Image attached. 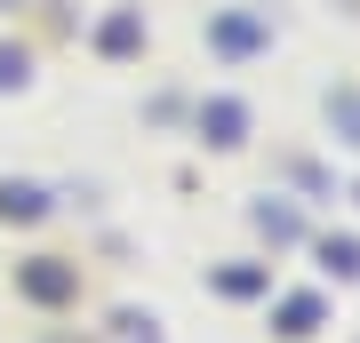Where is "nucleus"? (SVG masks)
<instances>
[{"mask_svg": "<svg viewBox=\"0 0 360 343\" xmlns=\"http://www.w3.org/2000/svg\"><path fill=\"white\" fill-rule=\"evenodd\" d=\"M248 224H257L272 248H296V240H304V216H296V200H281V191H264V200L248 208Z\"/></svg>", "mask_w": 360, "mask_h": 343, "instance_id": "4", "label": "nucleus"}, {"mask_svg": "<svg viewBox=\"0 0 360 343\" xmlns=\"http://www.w3.org/2000/svg\"><path fill=\"white\" fill-rule=\"evenodd\" d=\"M328 120L345 128V144H360V96L352 88H328Z\"/></svg>", "mask_w": 360, "mask_h": 343, "instance_id": "10", "label": "nucleus"}, {"mask_svg": "<svg viewBox=\"0 0 360 343\" xmlns=\"http://www.w3.org/2000/svg\"><path fill=\"white\" fill-rule=\"evenodd\" d=\"M248 128H257V112H248L240 96H208L200 104V144H217V152H240Z\"/></svg>", "mask_w": 360, "mask_h": 343, "instance_id": "2", "label": "nucleus"}, {"mask_svg": "<svg viewBox=\"0 0 360 343\" xmlns=\"http://www.w3.org/2000/svg\"><path fill=\"white\" fill-rule=\"evenodd\" d=\"M0 216H8V224H40V216H49V191H40V184H0Z\"/></svg>", "mask_w": 360, "mask_h": 343, "instance_id": "8", "label": "nucleus"}, {"mask_svg": "<svg viewBox=\"0 0 360 343\" xmlns=\"http://www.w3.org/2000/svg\"><path fill=\"white\" fill-rule=\"evenodd\" d=\"M16 295L40 311H65L80 295V264H65V255H32V264H16Z\"/></svg>", "mask_w": 360, "mask_h": 343, "instance_id": "1", "label": "nucleus"}, {"mask_svg": "<svg viewBox=\"0 0 360 343\" xmlns=\"http://www.w3.org/2000/svg\"><path fill=\"white\" fill-rule=\"evenodd\" d=\"M120 335L129 343H160V319L153 311H120Z\"/></svg>", "mask_w": 360, "mask_h": 343, "instance_id": "12", "label": "nucleus"}, {"mask_svg": "<svg viewBox=\"0 0 360 343\" xmlns=\"http://www.w3.org/2000/svg\"><path fill=\"white\" fill-rule=\"evenodd\" d=\"M208 48L217 56H257V48H272V32L257 25V16H240V8H217L208 16Z\"/></svg>", "mask_w": 360, "mask_h": 343, "instance_id": "3", "label": "nucleus"}, {"mask_svg": "<svg viewBox=\"0 0 360 343\" xmlns=\"http://www.w3.org/2000/svg\"><path fill=\"white\" fill-rule=\"evenodd\" d=\"M208 288L232 295V304H257V295H272V264H217V271H208Z\"/></svg>", "mask_w": 360, "mask_h": 343, "instance_id": "6", "label": "nucleus"}, {"mask_svg": "<svg viewBox=\"0 0 360 343\" xmlns=\"http://www.w3.org/2000/svg\"><path fill=\"white\" fill-rule=\"evenodd\" d=\"M321 319H328V304H321L312 288H304V295H281V304H272V328H281L288 343H304L312 328H321Z\"/></svg>", "mask_w": 360, "mask_h": 343, "instance_id": "7", "label": "nucleus"}, {"mask_svg": "<svg viewBox=\"0 0 360 343\" xmlns=\"http://www.w3.org/2000/svg\"><path fill=\"white\" fill-rule=\"evenodd\" d=\"M312 255H321V271H336V280H360V240H336V231H328Z\"/></svg>", "mask_w": 360, "mask_h": 343, "instance_id": "9", "label": "nucleus"}, {"mask_svg": "<svg viewBox=\"0 0 360 343\" xmlns=\"http://www.w3.org/2000/svg\"><path fill=\"white\" fill-rule=\"evenodd\" d=\"M25 80H32V56H25V48H0V96L25 88Z\"/></svg>", "mask_w": 360, "mask_h": 343, "instance_id": "11", "label": "nucleus"}, {"mask_svg": "<svg viewBox=\"0 0 360 343\" xmlns=\"http://www.w3.org/2000/svg\"><path fill=\"white\" fill-rule=\"evenodd\" d=\"M352 200H360V184H352Z\"/></svg>", "mask_w": 360, "mask_h": 343, "instance_id": "13", "label": "nucleus"}, {"mask_svg": "<svg viewBox=\"0 0 360 343\" xmlns=\"http://www.w3.org/2000/svg\"><path fill=\"white\" fill-rule=\"evenodd\" d=\"M96 56H144V8H112V16H104V25H96Z\"/></svg>", "mask_w": 360, "mask_h": 343, "instance_id": "5", "label": "nucleus"}]
</instances>
